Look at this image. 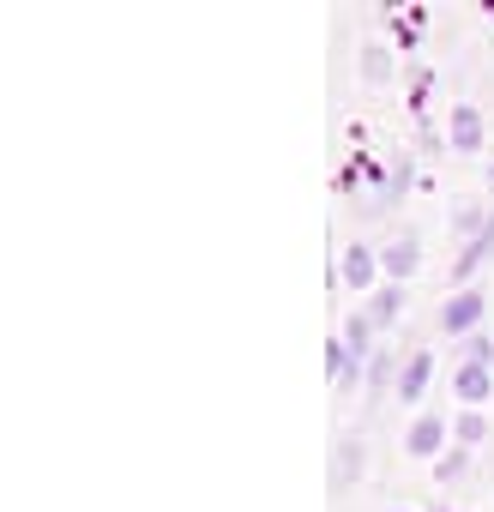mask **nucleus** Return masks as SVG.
Listing matches in <instances>:
<instances>
[{"label":"nucleus","mask_w":494,"mask_h":512,"mask_svg":"<svg viewBox=\"0 0 494 512\" xmlns=\"http://www.w3.org/2000/svg\"><path fill=\"white\" fill-rule=\"evenodd\" d=\"M404 302H410V296H404V284H380V290H374L362 308H368V320H374L380 332H392V326L404 320Z\"/></svg>","instance_id":"f8f14e48"},{"label":"nucleus","mask_w":494,"mask_h":512,"mask_svg":"<svg viewBox=\"0 0 494 512\" xmlns=\"http://www.w3.org/2000/svg\"><path fill=\"white\" fill-rule=\"evenodd\" d=\"M368 470V440L362 434H338L332 440V488H356Z\"/></svg>","instance_id":"423d86ee"},{"label":"nucleus","mask_w":494,"mask_h":512,"mask_svg":"<svg viewBox=\"0 0 494 512\" xmlns=\"http://www.w3.org/2000/svg\"><path fill=\"white\" fill-rule=\"evenodd\" d=\"M428 386H434V350H410V362H404V374H398V398H404V404H422Z\"/></svg>","instance_id":"9b49d317"},{"label":"nucleus","mask_w":494,"mask_h":512,"mask_svg":"<svg viewBox=\"0 0 494 512\" xmlns=\"http://www.w3.org/2000/svg\"><path fill=\"white\" fill-rule=\"evenodd\" d=\"M356 67H362V85H374V91L392 85V73H398V61H392L386 43H362V61H356Z\"/></svg>","instance_id":"ddd939ff"},{"label":"nucleus","mask_w":494,"mask_h":512,"mask_svg":"<svg viewBox=\"0 0 494 512\" xmlns=\"http://www.w3.org/2000/svg\"><path fill=\"white\" fill-rule=\"evenodd\" d=\"M488 260H494V217L482 223V235H476V241H464V253L452 260V278H458V290H470V278H476Z\"/></svg>","instance_id":"9d476101"},{"label":"nucleus","mask_w":494,"mask_h":512,"mask_svg":"<svg viewBox=\"0 0 494 512\" xmlns=\"http://www.w3.org/2000/svg\"><path fill=\"white\" fill-rule=\"evenodd\" d=\"M482 181H488V193H494V163H488V175H482Z\"/></svg>","instance_id":"6ab92c4d"},{"label":"nucleus","mask_w":494,"mask_h":512,"mask_svg":"<svg viewBox=\"0 0 494 512\" xmlns=\"http://www.w3.org/2000/svg\"><path fill=\"white\" fill-rule=\"evenodd\" d=\"M326 380H332V392H350L356 380H368V368H362V356L344 344V338H332L326 344Z\"/></svg>","instance_id":"1a4fd4ad"},{"label":"nucleus","mask_w":494,"mask_h":512,"mask_svg":"<svg viewBox=\"0 0 494 512\" xmlns=\"http://www.w3.org/2000/svg\"><path fill=\"white\" fill-rule=\"evenodd\" d=\"M404 362L410 356H398V344H380L374 356H368V398H386V392H398V374H404Z\"/></svg>","instance_id":"0eeeda50"},{"label":"nucleus","mask_w":494,"mask_h":512,"mask_svg":"<svg viewBox=\"0 0 494 512\" xmlns=\"http://www.w3.org/2000/svg\"><path fill=\"white\" fill-rule=\"evenodd\" d=\"M464 476H470V452H464V446H452L446 458H434V482H440V488H446V482H464Z\"/></svg>","instance_id":"dca6fc26"},{"label":"nucleus","mask_w":494,"mask_h":512,"mask_svg":"<svg viewBox=\"0 0 494 512\" xmlns=\"http://www.w3.org/2000/svg\"><path fill=\"white\" fill-rule=\"evenodd\" d=\"M482 440H488V416H482V410H458V422H452V446L470 452V446H482Z\"/></svg>","instance_id":"2eb2a0df"},{"label":"nucleus","mask_w":494,"mask_h":512,"mask_svg":"<svg viewBox=\"0 0 494 512\" xmlns=\"http://www.w3.org/2000/svg\"><path fill=\"white\" fill-rule=\"evenodd\" d=\"M452 392H458V404H464V410H482V404L494 398V368L458 362V368H452Z\"/></svg>","instance_id":"6e6552de"},{"label":"nucleus","mask_w":494,"mask_h":512,"mask_svg":"<svg viewBox=\"0 0 494 512\" xmlns=\"http://www.w3.org/2000/svg\"><path fill=\"white\" fill-rule=\"evenodd\" d=\"M434 320H440L446 338H470V332H482V320H488V290H476V284H470V290H452V296L440 302Z\"/></svg>","instance_id":"f03ea898"},{"label":"nucleus","mask_w":494,"mask_h":512,"mask_svg":"<svg viewBox=\"0 0 494 512\" xmlns=\"http://www.w3.org/2000/svg\"><path fill=\"white\" fill-rule=\"evenodd\" d=\"M386 512H410V506H386Z\"/></svg>","instance_id":"aec40b11"},{"label":"nucleus","mask_w":494,"mask_h":512,"mask_svg":"<svg viewBox=\"0 0 494 512\" xmlns=\"http://www.w3.org/2000/svg\"><path fill=\"white\" fill-rule=\"evenodd\" d=\"M404 452H410V458H428V464L446 458V452H452V428H446V416H440V410H416V422L404 428Z\"/></svg>","instance_id":"7ed1b4c3"},{"label":"nucleus","mask_w":494,"mask_h":512,"mask_svg":"<svg viewBox=\"0 0 494 512\" xmlns=\"http://www.w3.org/2000/svg\"><path fill=\"white\" fill-rule=\"evenodd\" d=\"M332 272H338V284H344L350 296H374L380 278H386V272H380V247H368V241H350V247L338 253Z\"/></svg>","instance_id":"f257e3e1"},{"label":"nucleus","mask_w":494,"mask_h":512,"mask_svg":"<svg viewBox=\"0 0 494 512\" xmlns=\"http://www.w3.org/2000/svg\"><path fill=\"white\" fill-rule=\"evenodd\" d=\"M380 272H386V284H410V278L422 272V235H416V229H398V235L380 247Z\"/></svg>","instance_id":"39448f33"},{"label":"nucleus","mask_w":494,"mask_h":512,"mask_svg":"<svg viewBox=\"0 0 494 512\" xmlns=\"http://www.w3.org/2000/svg\"><path fill=\"white\" fill-rule=\"evenodd\" d=\"M464 362L494 368V338H488V332H470V338H464Z\"/></svg>","instance_id":"f3484780"},{"label":"nucleus","mask_w":494,"mask_h":512,"mask_svg":"<svg viewBox=\"0 0 494 512\" xmlns=\"http://www.w3.org/2000/svg\"><path fill=\"white\" fill-rule=\"evenodd\" d=\"M338 338H344L356 356H374V350H380V344H374V338H380V326L368 320V308H350V320H344V332H338Z\"/></svg>","instance_id":"4468645a"},{"label":"nucleus","mask_w":494,"mask_h":512,"mask_svg":"<svg viewBox=\"0 0 494 512\" xmlns=\"http://www.w3.org/2000/svg\"><path fill=\"white\" fill-rule=\"evenodd\" d=\"M428 512H458V506H446V500H434V506H428Z\"/></svg>","instance_id":"a211bd4d"},{"label":"nucleus","mask_w":494,"mask_h":512,"mask_svg":"<svg viewBox=\"0 0 494 512\" xmlns=\"http://www.w3.org/2000/svg\"><path fill=\"white\" fill-rule=\"evenodd\" d=\"M482 145H488V121H482V109H476V103H452V109H446V151L476 157Z\"/></svg>","instance_id":"20e7f679"}]
</instances>
